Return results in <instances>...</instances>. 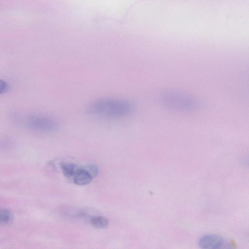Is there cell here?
I'll use <instances>...</instances> for the list:
<instances>
[{
  "label": "cell",
  "mask_w": 249,
  "mask_h": 249,
  "mask_svg": "<svg viewBox=\"0 0 249 249\" xmlns=\"http://www.w3.org/2000/svg\"><path fill=\"white\" fill-rule=\"evenodd\" d=\"M134 111L131 102L120 99L103 98L94 100L85 109L87 114L109 118H123L129 116Z\"/></svg>",
  "instance_id": "cell-1"
},
{
  "label": "cell",
  "mask_w": 249,
  "mask_h": 249,
  "mask_svg": "<svg viewBox=\"0 0 249 249\" xmlns=\"http://www.w3.org/2000/svg\"><path fill=\"white\" fill-rule=\"evenodd\" d=\"M162 103L166 106L178 110L191 111L199 107V103L194 98L182 93L166 91L161 95Z\"/></svg>",
  "instance_id": "cell-2"
},
{
  "label": "cell",
  "mask_w": 249,
  "mask_h": 249,
  "mask_svg": "<svg viewBox=\"0 0 249 249\" xmlns=\"http://www.w3.org/2000/svg\"><path fill=\"white\" fill-rule=\"evenodd\" d=\"M26 126L32 130L52 132L59 128L58 123L49 117L35 115L28 116L25 121Z\"/></svg>",
  "instance_id": "cell-3"
},
{
  "label": "cell",
  "mask_w": 249,
  "mask_h": 249,
  "mask_svg": "<svg viewBox=\"0 0 249 249\" xmlns=\"http://www.w3.org/2000/svg\"><path fill=\"white\" fill-rule=\"evenodd\" d=\"M198 246L202 249H217L230 248V245L223 237L213 234H206L200 238Z\"/></svg>",
  "instance_id": "cell-4"
},
{
  "label": "cell",
  "mask_w": 249,
  "mask_h": 249,
  "mask_svg": "<svg viewBox=\"0 0 249 249\" xmlns=\"http://www.w3.org/2000/svg\"><path fill=\"white\" fill-rule=\"evenodd\" d=\"M91 175L84 168H78L73 177V182L78 185L89 184L92 180Z\"/></svg>",
  "instance_id": "cell-5"
},
{
  "label": "cell",
  "mask_w": 249,
  "mask_h": 249,
  "mask_svg": "<svg viewBox=\"0 0 249 249\" xmlns=\"http://www.w3.org/2000/svg\"><path fill=\"white\" fill-rule=\"evenodd\" d=\"M61 169L64 176L68 178H73L78 168L73 163L65 162L61 164Z\"/></svg>",
  "instance_id": "cell-6"
},
{
  "label": "cell",
  "mask_w": 249,
  "mask_h": 249,
  "mask_svg": "<svg viewBox=\"0 0 249 249\" xmlns=\"http://www.w3.org/2000/svg\"><path fill=\"white\" fill-rule=\"evenodd\" d=\"M91 225L98 229H104L108 225V220L107 218L102 216L93 217L91 220Z\"/></svg>",
  "instance_id": "cell-7"
},
{
  "label": "cell",
  "mask_w": 249,
  "mask_h": 249,
  "mask_svg": "<svg viewBox=\"0 0 249 249\" xmlns=\"http://www.w3.org/2000/svg\"><path fill=\"white\" fill-rule=\"evenodd\" d=\"M13 219L12 214L7 209L0 208V224H6L10 223Z\"/></svg>",
  "instance_id": "cell-8"
},
{
  "label": "cell",
  "mask_w": 249,
  "mask_h": 249,
  "mask_svg": "<svg viewBox=\"0 0 249 249\" xmlns=\"http://www.w3.org/2000/svg\"><path fill=\"white\" fill-rule=\"evenodd\" d=\"M91 175L92 178L97 176L98 174V168L94 164H88L83 167Z\"/></svg>",
  "instance_id": "cell-9"
},
{
  "label": "cell",
  "mask_w": 249,
  "mask_h": 249,
  "mask_svg": "<svg viewBox=\"0 0 249 249\" xmlns=\"http://www.w3.org/2000/svg\"><path fill=\"white\" fill-rule=\"evenodd\" d=\"M8 89L7 83L3 80L0 79V94L6 92Z\"/></svg>",
  "instance_id": "cell-10"
}]
</instances>
